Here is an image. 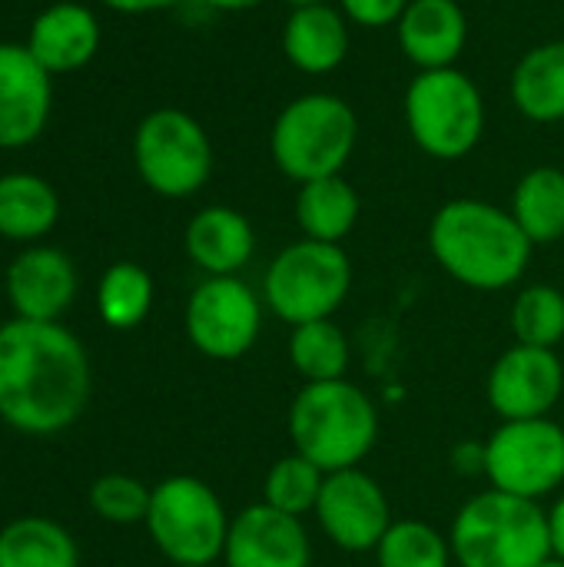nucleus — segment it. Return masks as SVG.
<instances>
[{"label":"nucleus","instance_id":"f257e3e1","mask_svg":"<svg viewBox=\"0 0 564 567\" xmlns=\"http://www.w3.org/2000/svg\"><path fill=\"white\" fill-rule=\"evenodd\" d=\"M93 392L90 355L63 322L0 326V419L23 435H60Z\"/></svg>","mask_w":564,"mask_h":567},{"label":"nucleus","instance_id":"f03ea898","mask_svg":"<svg viewBox=\"0 0 564 567\" xmlns=\"http://www.w3.org/2000/svg\"><path fill=\"white\" fill-rule=\"evenodd\" d=\"M429 249L459 286L502 292L522 282L535 246L509 209L459 196L435 209L429 223Z\"/></svg>","mask_w":564,"mask_h":567},{"label":"nucleus","instance_id":"7ed1b4c3","mask_svg":"<svg viewBox=\"0 0 564 567\" xmlns=\"http://www.w3.org/2000/svg\"><path fill=\"white\" fill-rule=\"evenodd\" d=\"M286 432L293 452L319 465L326 475L362 468L379 442V409L349 379L306 382L289 402Z\"/></svg>","mask_w":564,"mask_h":567},{"label":"nucleus","instance_id":"20e7f679","mask_svg":"<svg viewBox=\"0 0 564 567\" xmlns=\"http://www.w3.org/2000/svg\"><path fill=\"white\" fill-rule=\"evenodd\" d=\"M455 567H539L552 558L548 512L495 488L472 495L449 528Z\"/></svg>","mask_w":564,"mask_h":567},{"label":"nucleus","instance_id":"39448f33","mask_svg":"<svg viewBox=\"0 0 564 567\" xmlns=\"http://www.w3.org/2000/svg\"><path fill=\"white\" fill-rule=\"evenodd\" d=\"M356 140L359 116L342 96L302 93L279 110L269 130V156L286 179L302 186L339 176L352 159Z\"/></svg>","mask_w":564,"mask_h":567},{"label":"nucleus","instance_id":"423d86ee","mask_svg":"<svg viewBox=\"0 0 564 567\" xmlns=\"http://www.w3.org/2000/svg\"><path fill=\"white\" fill-rule=\"evenodd\" d=\"M412 143L442 163L465 159L485 133V96L459 66L419 70L402 100Z\"/></svg>","mask_w":564,"mask_h":567},{"label":"nucleus","instance_id":"0eeeda50","mask_svg":"<svg viewBox=\"0 0 564 567\" xmlns=\"http://www.w3.org/2000/svg\"><path fill=\"white\" fill-rule=\"evenodd\" d=\"M349 252L316 239H296L283 246L263 276V302L286 326L332 319L349 299Z\"/></svg>","mask_w":564,"mask_h":567},{"label":"nucleus","instance_id":"6e6552de","mask_svg":"<svg viewBox=\"0 0 564 567\" xmlns=\"http://www.w3.org/2000/svg\"><path fill=\"white\" fill-rule=\"evenodd\" d=\"M233 515L216 488L193 475H170L153 485L146 535L173 567L216 565L226 548Z\"/></svg>","mask_w":564,"mask_h":567},{"label":"nucleus","instance_id":"1a4fd4ad","mask_svg":"<svg viewBox=\"0 0 564 567\" xmlns=\"http://www.w3.org/2000/svg\"><path fill=\"white\" fill-rule=\"evenodd\" d=\"M213 140L196 116L176 106L146 113L133 133V166L143 186L163 199L196 196L213 176Z\"/></svg>","mask_w":564,"mask_h":567},{"label":"nucleus","instance_id":"9d476101","mask_svg":"<svg viewBox=\"0 0 564 567\" xmlns=\"http://www.w3.org/2000/svg\"><path fill=\"white\" fill-rule=\"evenodd\" d=\"M489 488L542 502L564 485V429L548 419L502 422L485 442Z\"/></svg>","mask_w":564,"mask_h":567},{"label":"nucleus","instance_id":"9b49d317","mask_svg":"<svg viewBox=\"0 0 564 567\" xmlns=\"http://www.w3.org/2000/svg\"><path fill=\"white\" fill-rule=\"evenodd\" d=\"M263 312V296L239 276H206L186 299V339L213 362H239L259 342Z\"/></svg>","mask_w":564,"mask_h":567},{"label":"nucleus","instance_id":"f8f14e48","mask_svg":"<svg viewBox=\"0 0 564 567\" xmlns=\"http://www.w3.org/2000/svg\"><path fill=\"white\" fill-rule=\"evenodd\" d=\"M312 518L332 548L346 555H369L392 525V505L369 472L346 468L326 475Z\"/></svg>","mask_w":564,"mask_h":567},{"label":"nucleus","instance_id":"ddd939ff","mask_svg":"<svg viewBox=\"0 0 564 567\" xmlns=\"http://www.w3.org/2000/svg\"><path fill=\"white\" fill-rule=\"evenodd\" d=\"M564 365L555 349L522 346L505 349L489 369L485 395L502 422L515 419H548L562 402Z\"/></svg>","mask_w":564,"mask_h":567},{"label":"nucleus","instance_id":"4468645a","mask_svg":"<svg viewBox=\"0 0 564 567\" xmlns=\"http://www.w3.org/2000/svg\"><path fill=\"white\" fill-rule=\"evenodd\" d=\"M76 289V266L57 246H27L10 259L3 276V292L13 316L30 322H60L70 312Z\"/></svg>","mask_w":564,"mask_h":567},{"label":"nucleus","instance_id":"2eb2a0df","mask_svg":"<svg viewBox=\"0 0 564 567\" xmlns=\"http://www.w3.org/2000/svg\"><path fill=\"white\" fill-rule=\"evenodd\" d=\"M219 561L226 567H312V542L302 518L256 502L233 515Z\"/></svg>","mask_w":564,"mask_h":567},{"label":"nucleus","instance_id":"dca6fc26","mask_svg":"<svg viewBox=\"0 0 564 567\" xmlns=\"http://www.w3.org/2000/svg\"><path fill=\"white\" fill-rule=\"evenodd\" d=\"M53 110V76L23 43H0V150L43 136Z\"/></svg>","mask_w":564,"mask_h":567},{"label":"nucleus","instance_id":"f3484780","mask_svg":"<svg viewBox=\"0 0 564 567\" xmlns=\"http://www.w3.org/2000/svg\"><path fill=\"white\" fill-rule=\"evenodd\" d=\"M100 40H103V30H100L96 13L83 3L60 0V3L43 7L30 20L23 47L50 76H57V73H73L86 66L96 56Z\"/></svg>","mask_w":564,"mask_h":567},{"label":"nucleus","instance_id":"a211bd4d","mask_svg":"<svg viewBox=\"0 0 564 567\" xmlns=\"http://www.w3.org/2000/svg\"><path fill=\"white\" fill-rule=\"evenodd\" d=\"M396 33L412 66L449 70L469 43V17L459 0H409Z\"/></svg>","mask_w":564,"mask_h":567},{"label":"nucleus","instance_id":"6ab92c4d","mask_svg":"<svg viewBox=\"0 0 564 567\" xmlns=\"http://www.w3.org/2000/svg\"><path fill=\"white\" fill-rule=\"evenodd\" d=\"M283 56L309 76L332 73L349 56V20L339 7L309 3L293 7L283 23Z\"/></svg>","mask_w":564,"mask_h":567},{"label":"nucleus","instance_id":"aec40b11","mask_svg":"<svg viewBox=\"0 0 564 567\" xmlns=\"http://www.w3.org/2000/svg\"><path fill=\"white\" fill-rule=\"evenodd\" d=\"M183 246L199 272L236 276L256 252V229L233 206H206L186 223Z\"/></svg>","mask_w":564,"mask_h":567},{"label":"nucleus","instance_id":"412c9836","mask_svg":"<svg viewBox=\"0 0 564 567\" xmlns=\"http://www.w3.org/2000/svg\"><path fill=\"white\" fill-rule=\"evenodd\" d=\"M512 103L532 123L564 120V40H545L522 53L512 70Z\"/></svg>","mask_w":564,"mask_h":567},{"label":"nucleus","instance_id":"4be33fe9","mask_svg":"<svg viewBox=\"0 0 564 567\" xmlns=\"http://www.w3.org/2000/svg\"><path fill=\"white\" fill-rule=\"evenodd\" d=\"M60 219L57 189L37 173L0 176V239L40 243Z\"/></svg>","mask_w":564,"mask_h":567},{"label":"nucleus","instance_id":"5701e85b","mask_svg":"<svg viewBox=\"0 0 564 567\" xmlns=\"http://www.w3.org/2000/svg\"><path fill=\"white\" fill-rule=\"evenodd\" d=\"M359 213V193L342 173L302 183L296 193V223L302 229V239L342 246V239L356 229Z\"/></svg>","mask_w":564,"mask_h":567},{"label":"nucleus","instance_id":"b1692460","mask_svg":"<svg viewBox=\"0 0 564 567\" xmlns=\"http://www.w3.org/2000/svg\"><path fill=\"white\" fill-rule=\"evenodd\" d=\"M0 567H80V548L63 525L23 515L0 528Z\"/></svg>","mask_w":564,"mask_h":567},{"label":"nucleus","instance_id":"393cba45","mask_svg":"<svg viewBox=\"0 0 564 567\" xmlns=\"http://www.w3.org/2000/svg\"><path fill=\"white\" fill-rule=\"evenodd\" d=\"M532 246H548L564 236V173L558 166L529 169L512 193V209Z\"/></svg>","mask_w":564,"mask_h":567},{"label":"nucleus","instance_id":"a878e982","mask_svg":"<svg viewBox=\"0 0 564 567\" xmlns=\"http://www.w3.org/2000/svg\"><path fill=\"white\" fill-rule=\"evenodd\" d=\"M286 355L302 382H336L346 379L352 365L349 336L332 319L293 326Z\"/></svg>","mask_w":564,"mask_h":567},{"label":"nucleus","instance_id":"bb28decb","mask_svg":"<svg viewBox=\"0 0 564 567\" xmlns=\"http://www.w3.org/2000/svg\"><path fill=\"white\" fill-rule=\"evenodd\" d=\"M153 276L140 262H113L96 286V312L106 329L130 332L146 322L153 309Z\"/></svg>","mask_w":564,"mask_h":567},{"label":"nucleus","instance_id":"cd10ccee","mask_svg":"<svg viewBox=\"0 0 564 567\" xmlns=\"http://www.w3.org/2000/svg\"><path fill=\"white\" fill-rule=\"evenodd\" d=\"M372 555L379 567H455L449 535L419 518L392 522Z\"/></svg>","mask_w":564,"mask_h":567},{"label":"nucleus","instance_id":"c85d7f7f","mask_svg":"<svg viewBox=\"0 0 564 567\" xmlns=\"http://www.w3.org/2000/svg\"><path fill=\"white\" fill-rule=\"evenodd\" d=\"M322 482H326V472L319 465H312L299 452H289L279 462H273V468L266 472V478H263V502L269 508L283 512V515L306 518L319 505Z\"/></svg>","mask_w":564,"mask_h":567},{"label":"nucleus","instance_id":"c756f323","mask_svg":"<svg viewBox=\"0 0 564 567\" xmlns=\"http://www.w3.org/2000/svg\"><path fill=\"white\" fill-rule=\"evenodd\" d=\"M509 319H512L515 342L539 346V349H558L564 342V292L548 282L525 286L515 296Z\"/></svg>","mask_w":564,"mask_h":567},{"label":"nucleus","instance_id":"7c9ffc66","mask_svg":"<svg viewBox=\"0 0 564 567\" xmlns=\"http://www.w3.org/2000/svg\"><path fill=\"white\" fill-rule=\"evenodd\" d=\"M150 495L153 488H146L140 478L113 472V475H100L90 485L86 498L93 515L110 525H143L150 512Z\"/></svg>","mask_w":564,"mask_h":567},{"label":"nucleus","instance_id":"2f4dec72","mask_svg":"<svg viewBox=\"0 0 564 567\" xmlns=\"http://www.w3.org/2000/svg\"><path fill=\"white\" fill-rule=\"evenodd\" d=\"M336 7L346 13L349 23L379 30V27H396L409 7V0H339Z\"/></svg>","mask_w":564,"mask_h":567},{"label":"nucleus","instance_id":"473e14b6","mask_svg":"<svg viewBox=\"0 0 564 567\" xmlns=\"http://www.w3.org/2000/svg\"><path fill=\"white\" fill-rule=\"evenodd\" d=\"M103 7L116 10V13H156V10H170L180 0H100Z\"/></svg>","mask_w":564,"mask_h":567},{"label":"nucleus","instance_id":"72a5a7b5","mask_svg":"<svg viewBox=\"0 0 564 567\" xmlns=\"http://www.w3.org/2000/svg\"><path fill=\"white\" fill-rule=\"evenodd\" d=\"M548 535H552V555L564 561V492L548 512Z\"/></svg>","mask_w":564,"mask_h":567},{"label":"nucleus","instance_id":"f704fd0d","mask_svg":"<svg viewBox=\"0 0 564 567\" xmlns=\"http://www.w3.org/2000/svg\"><path fill=\"white\" fill-rule=\"evenodd\" d=\"M203 3L213 10H223V13H243V10H256L263 0H203Z\"/></svg>","mask_w":564,"mask_h":567},{"label":"nucleus","instance_id":"c9c22d12","mask_svg":"<svg viewBox=\"0 0 564 567\" xmlns=\"http://www.w3.org/2000/svg\"><path fill=\"white\" fill-rule=\"evenodd\" d=\"M283 3H289V7H309V3H326V0H283Z\"/></svg>","mask_w":564,"mask_h":567},{"label":"nucleus","instance_id":"e433bc0d","mask_svg":"<svg viewBox=\"0 0 564 567\" xmlns=\"http://www.w3.org/2000/svg\"><path fill=\"white\" fill-rule=\"evenodd\" d=\"M539 567H564V561H562V558H555V555H552V558H545V561H542Z\"/></svg>","mask_w":564,"mask_h":567},{"label":"nucleus","instance_id":"4c0bfd02","mask_svg":"<svg viewBox=\"0 0 564 567\" xmlns=\"http://www.w3.org/2000/svg\"><path fill=\"white\" fill-rule=\"evenodd\" d=\"M180 567H216V565H180Z\"/></svg>","mask_w":564,"mask_h":567}]
</instances>
